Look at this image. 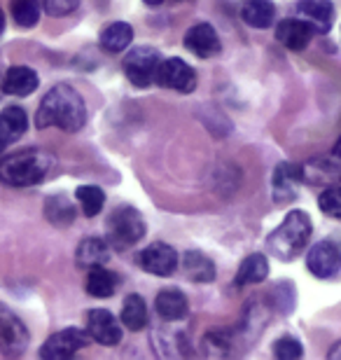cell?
Instances as JSON below:
<instances>
[{"mask_svg": "<svg viewBox=\"0 0 341 360\" xmlns=\"http://www.w3.org/2000/svg\"><path fill=\"white\" fill-rule=\"evenodd\" d=\"M297 12L304 21H309L316 28V33H328L332 19H335V7L328 0H302Z\"/></svg>", "mask_w": 341, "mask_h": 360, "instance_id": "16", "label": "cell"}, {"mask_svg": "<svg viewBox=\"0 0 341 360\" xmlns=\"http://www.w3.org/2000/svg\"><path fill=\"white\" fill-rule=\"evenodd\" d=\"M318 206L325 215L341 220V185H328L318 197Z\"/></svg>", "mask_w": 341, "mask_h": 360, "instance_id": "30", "label": "cell"}, {"mask_svg": "<svg viewBox=\"0 0 341 360\" xmlns=\"http://www.w3.org/2000/svg\"><path fill=\"white\" fill-rule=\"evenodd\" d=\"M241 17L252 28H266L276 17V7L271 0H248L241 10Z\"/></svg>", "mask_w": 341, "mask_h": 360, "instance_id": "25", "label": "cell"}, {"mask_svg": "<svg viewBox=\"0 0 341 360\" xmlns=\"http://www.w3.org/2000/svg\"><path fill=\"white\" fill-rule=\"evenodd\" d=\"M45 215L47 220L56 227H68L72 220H75V208H72V201L63 194H56V197H49L45 201Z\"/></svg>", "mask_w": 341, "mask_h": 360, "instance_id": "26", "label": "cell"}, {"mask_svg": "<svg viewBox=\"0 0 341 360\" xmlns=\"http://www.w3.org/2000/svg\"><path fill=\"white\" fill-rule=\"evenodd\" d=\"M155 82L162 84L166 89H176V91H192L197 87V73L190 63H185L183 59H164L159 63Z\"/></svg>", "mask_w": 341, "mask_h": 360, "instance_id": "8", "label": "cell"}, {"mask_svg": "<svg viewBox=\"0 0 341 360\" xmlns=\"http://www.w3.org/2000/svg\"><path fill=\"white\" fill-rule=\"evenodd\" d=\"M307 267L318 278H332L341 269V253L332 241H321L309 250Z\"/></svg>", "mask_w": 341, "mask_h": 360, "instance_id": "11", "label": "cell"}, {"mask_svg": "<svg viewBox=\"0 0 341 360\" xmlns=\"http://www.w3.org/2000/svg\"><path fill=\"white\" fill-rule=\"evenodd\" d=\"M335 155H337V157H341V139H339V143L335 146Z\"/></svg>", "mask_w": 341, "mask_h": 360, "instance_id": "37", "label": "cell"}, {"mask_svg": "<svg viewBox=\"0 0 341 360\" xmlns=\"http://www.w3.org/2000/svg\"><path fill=\"white\" fill-rule=\"evenodd\" d=\"M134 40V28L124 24V21H115V24L105 26L101 33V47L110 54H120L131 45Z\"/></svg>", "mask_w": 341, "mask_h": 360, "instance_id": "20", "label": "cell"}, {"mask_svg": "<svg viewBox=\"0 0 341 360\" xmlns=\"http://www.w3.org/2000/svg\"><path fill=\"white\" fill-rule=\"evenodd\" d=\"M122 323L129 330H143L145 323H148V307L141 295H129L124 300V307H122Z\"/></svg>", "mask_w": 341, "mask_h": 360, "instance_id": "27", "label": "cell"}, {"mask_svg": "<svg viewBox=\"0 0 341 360\" xmlns=\"http://www.w3.org/2000/svg\"><path fill=\"white\" fill-rule=\"evenodd\" d=\"M204 347H206V354H231V347H234V337L229 333H222V330H215V333L206 335L204 340Z\"/></svg>", "mask_w": 341, "mask_h": 360, "instance_id": "31", "label": "cell"}, {"mask_svg": "<svg viewBox=\"0 0 341 360\" xmlns=\"http://www.w3.org/2000/svg\"><path fill=\"white\" fill-rule=\"evenodd\" d=\"M138 264L155 276H171L178 267V255L169 243L157 241L138 253Z\"/></svg>", "mask_w": 341, "mask_h": 360, "instance_id": "9", "label": "cell"}, {"mask_svg": "<svg viewBox=\"0 0 341 360\" xmlns=\"http://www.w3.org/2000/svg\"><path fill=\"white\" fill-rule=\"evenodd\" d=\"M56 160L47 150L28 148L0 160V180L12 187H28L42 183L54 171Z\"/></svg>", "mask_w": 341, "mask_h": 360, "instance_id": "2", "label": "cell"}, {"mask_svg": "<svg viewBox=\"0 0 341 360\" xmlns=\"http://www.w3.org/2000/svg\"><path fill=\"white\" fill-rule=\"evenodd\" d=\"M159 63H162V56L155 47H136L127 54L124 73L136 87H150L155 82Z\"/></svg>", "mask_w": 341, "mask_h": 360, "instance_id": "5", "label": "cell"}, {"mask_svg": "<svg viewBox=\"0 0 341 360\" xmlns=\"http://www.w3.org/2000/svg\"><path fill=\"white\" fill-rule=\"evenodd\" d=\"M86 333H89L94 342L103 344V347H115V344L122 342V328L108 309L89 311V316H86Z\"/></svg>", "mask_w": 341, "mask_h": 360, "instance_id": "10", "label": "cell"}, {"mask_svg": "<svg viewBox=\"0 0 341 360\" xmlns=\"http://www.w3.org/2000/svg\"><path fill=\"white\" fill-rule=\"evenodd\" d=\"M117 285H120L117 274L105 269L103 264L89 269V276H86V292H89L91 297H98V300L110 297V295H115V290H117Z\"/></svg>", "mask_w": 341, "mask_h": 360, "instance_id": "19", "label": "cell"}, {"mask_svg": "<svg viewBox=\"0 0 341 360\" xmlns=\"http://www.w3.org/2000/svg\"><path fill=\"white\" fill-rule=\"evenodd\" d=\"M38 73L28 66H14L5 73L3 89L10 96H28L38 89Z\"/></svg>", "mask_w": 341, "mask_h": 360, "instance_id": "18", "label": "cell"}, {"mask_svg": "<svg viewBox=\"0 0 341 360\" xmlns=\"http://www.w3.org/2000/svg\"><path fill=\"white\" fill-rule=\"evenodd\" d=\"M302 180L309 185H335L341 180V157H314L302 167Z\"/></svg>", "mask_w": 341, "mask_h": 360, "instance_id": "12", "label": "cell"}, {"mask_svg": "<svg viewBox=\"0 0 341 360\" xmlns=\"http://www.w3.org/2000/svg\"><path fill=\"white\" fill-rule=\"evenodd\" d=\"M330 358L332 360H341V342H337L335 347L330 349Z\"/></svg>", "mask_w": 341, "mask_h": 360, "instance_id": "34", "label": "cell"}, {"mask_svg": "<svg viewBox=\"0 0 341 360\" xmlns=\"http://www.w3.org/2000/svg\"><path fill=\"white\" fill-rule=\"evenodd\" d=\"M300 183H302V167H297V164H278L274 174V199L276 201L295 199Z\"/></svg>", "mask_w": 341, "mask_h": 360, "instance_id": "17", "label": "cell"}, {"mask_svg": "<svg viewBox=\"0 0 341 360\" xmlns=\"http://www.w3.org/2000/svg\"><path fill=\"white\" fill-rule=\"evenodd\" d=\"M12 17L19 26L31 28L40 19V5L38 0H12Z\"/></svg>", "mask_w": 341, "mask_h": 360, "instance_id": "29", "label": "cell"}, {"mask_svg": "<svg viewBox=\"0 0 341 360\" xmlns=\"http://www.w3.org/2000/svg\"><path fill=\"white\" fill-rule=\"evenodd\" d=\"M86 122V105L82 96L68 87V84H56L47 91L35 115V127L38 129H63V131H79Z\"/></svg>", "mask_w": 341, "mask_h": 360, "instance_id": "1", "label": "cell"}, {"mask_svg": "<svg viewBox=\"0 0 341 360\" xmlns=\"http://www.w3.org/2000/svg\"><path fill=\"white\" fill-rule=\"evenodd\" d=\"M108 257H110V250H108V243L103 239H84L75 253L77 264L84 269L101 267V264L108 262Z\"/></svg>", "mask_w": 341, "mask_h": 360, "instance_id": "21", "label": "cell"}, {"mask_svg": "<svg viewBox=\"0 0 341 360\" xmlns=\"http://www.w3.org/2000/svg\"><path fill=\"white\" fill-rule=\"evenodd\" d=\"M75 197L79 201V206H82V211L86 218H94V215L101 213V208L105 204V192L101 190L96 185H82L77 187Z\"/></svg>", "mask_w": 341, "mask_h": 360, "instance_id": "28", "label": "cell"}, {"mask_svg": "<svg viewBox=\"0 0 341 360\" xmlns=\"http://www.w3.org/2000/svg\"><path fill=\"white\" fill-rule=\"evenodd\" d=\"M183 269H185V276L194 281V283H208V281L215 278L213 262H210L204 253H197V250H187L185 253Z\"/></svg>", "mask_w": 341, "mask_h": 360, "instance_id": "22", "label": "cell"}, {"mask_svg": "<svg viewBox=\"0 0 341 360\" xmlns=\"http://www.w3.org/2000/svg\"><path fill=\"white\" fill-rule=\"evenodd\" d=\"M89 333L77 328H68L61 330V333L52 335L45 342V347L40 349V356L45 360H66L70 356H75L79 349H84L89 344Z\"/></svg>", "mask_w": 341, "mask_h": 360, "instance_id": "6", "label": "cell"}, {"mask_svg": "<svg viewBox=\"0 0 341 360\" xmlns=\"http://www.w3.org/2000/svg\"><path fill=\"white\" fill-rule=\"evenodd\" d=\"M311 239V218L304 211H290L288 218L266 239V248L278 260H295Z\"/></svg>", "mask_w": 341, "mask_h": 360, "instance_id": "3", "label": "cell"}, {"mask_svg": "<svg viewBox=\"0 0 341 360\" xmlns=\"http://www.w3.org/2000/svg\"><path fill=\"white\" fill-rule=\"evenodd\" d=\"M187 309V297L180 290H162L157 295V314L166 321L185 319Z\"/></svg>", "mask_w": 341, "mask_h": 360, "instance_id": "23", "label": "cell"}, {"mask_svg": "<svg viewBox=\"0 0 341 360\" xmlns=\"http://www.w3.org/2000/svg\"><path fill=\"white\" fill-rule=\"evenodd\" d=\"M28 347V330L12 314L3 302H0V351L5 356H19Z\"/></svg>", "mask_w": 341, "mask_h": 360, "instance_id": "7", "label": "cell"}, {"mask_svg": "<svg viewBox=\"0 0 341 360\" xmlns=\"http://www.w3.org/2000/svg\"><path fill=\"white\" fill-rule=\"evenodd\" d=\"M185 47L190 49L192 54L201 56V59H210L220 52V35L210 24H194L190 31L185 33Z\"/></svg>", "mask_w": 341, "mask_h": 360, "instance_id": "13", "label": "cell"}, {"mask_svg": "<svg viewBox=\"0 0 341 360\" xmlns=\"http://www.w3.org/2000/svg\"><path fill=\"white\" fill-rule=\"evenodd\" d=\"M314 35L316 28L304 19H283L278 28H276V40L288 49H295V52L307 47Z\"/></svg>", "mask_w": 341, "mask_h": 360, "instance_id": "14", "label": "cell"}, {"mask_svg": "<svg viewBox=\"0 0 341 360\" xmlns=\"http://www.w3.org/2000/svg\"><path fill=\"white\" fill-rule=\"evenodd\" d=\"M5 31V14H3V10H0V33Z\"/></svg>", "mask_w": 341, "mask_h": 360, "instance_id": "36", "label": "cell"}, {"mask_svg": "<svg viewBox=\"0 0 341 360\" xmlns=\"http://www.w3.org/2000/svg\"><path fill=\"white\" fill-rule=\"evenodd\" d=\"M145 229V218L136 208H117L108 218V243L117 250H127L143 239Z\"/></svg>", "mask_w": 341, "mask_h": 360, "instance_id": "4", "label": "cell"}, {"mask_svg": "<svg viewBox=\"0 0 341 360\" xmlns=\"http://www.w3.org/2000/svg\"><path fill=\"white\" fill-rule=\"evenodd\" d=\"M145 5H150V7H157V5H162L164 0H143Z\"/></svg>", "mask_w": 341, "mask_h": 360, "instance_id": "35", "label": "cell"}, {"mask_svg": "<svg viewBox=\"0 0 341 360\" xmlns=\"http://www.w3.org/2000/svg\"><path fill=\"white\" fill-rule=\"evenodd\" d=\"M79 0H45V12L52 17H66V14L75 12Z\"/></svg>", "mask_w": 341, "mask_h": 360, "instance_id": "33", "label": "cell"}, {"mask_svg": "<svg viewBox=\"0 0 341 360\" xmlns=\"http://www.w3.org/2000/svg\"><path fill=\"white\" fill-rule=\"evenodd\" d=\"M266 274H269V262H266L264 255L255 253V255L245 257V260L241 262V267H238V274H236L234 283L238 288L252 285V283H262V281L266 278Z\"/></svg>", "mask_w": 341, "mask_h": 360, "instance_id": "24", "label": "cell"}, {"mask_svg": "<svg viewBox=\"0 0 341 360\" xmlns=\"http://www.w3.org/2000/svg\"><path fill=\"white\" fill-rule=\"evenodd\" d=\"M28 129V117L24 112V108L19 105H10L5 108L3 112H0V153L14 143L17 139L26 134Z\"/></svg>", "mask_w": 341, "mask_h": 360, "instance_id": "15", "label": "cell"}, {"mask_svg": "<svg viewBox=\"0 0 341 360\" xmlns=\"http://www.w3.org/2000/svg\"><path fill=\"white\" fill-rule=\"evenodd\" d=\"M302 354H304V349L295 337H281V340L274 344V356L278 360H297V358H302Z\"/></svg>", "mask_w": 341, "mask_h": 360, "instance_id": "32", "label": "cell"}]
</instances>
